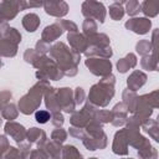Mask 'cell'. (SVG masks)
<instances>
[{
	"label": "cell",
	"instance_id": "cell-1",
	"mask_svg": "<svg viewBox=\"0 0 159 159\" xmlns=\"http://www.w3.org/2000/svg\"><path fill=\"white\" fill-rule=\"evenodd\" d=\"M35 117H36L37 122H40V123H46V122L50 119V114H48L47 112H45V111H40V112H36Z\"/></svg>",
	"mask_w": 159,
	"mask_h": 159
}]
</instances>
